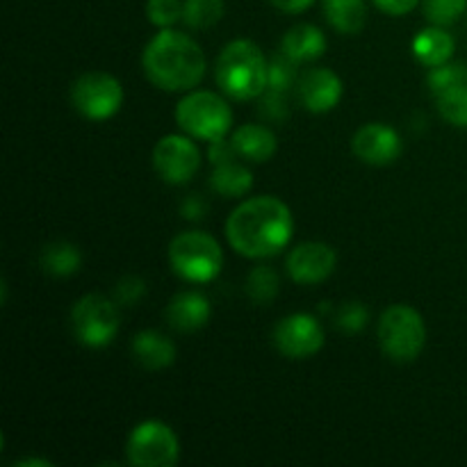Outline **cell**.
<instances>
[{
	"mask_svg": "<svg viewBox=\"0 0 467 467\" xmlns=\"http://www.w3.org/2000/svg\"><path fill=\"white\" fill-rule=\"evenodd\" d=\"M295 217L276 196H251L242 201L226 222V240L244 258L263 260L281 254L292 240Z\"/></svg>",
	"mask_w": 467,
	"mask_h": 467,
	"instance_id": "6da1fadb",
	"label": "cell"
},
{
	"mask_svg": "<svg viewBox=\"0 0 467 467\" xmlns=\"http://www.w3.org/2000/svg\"><path fill=\"white\" fill-rule=\"evenodd\" d=\"M141 68L162 91H192L205 76V55L190 35L162 27L146 44Z\"/></svg>",
	"mask_w": 467,
	"mask_h": 467,
	"instance_id": "7a4b0ae2",
	"label": "cell"
},
{
	"mask_svg": "<svg viewBox=\"0 0 467 467\" xmlns=\"http://www.w3.org/2000/svg\"><path fill=\"white\" fill-rule=\"evenodd\" d=\"M269 59L251 39H233L214 64L217 85L228 99L255 100L267 91Z\"/></svg>",
	"mask_w": 467,
	"mask_h": 467,
	"instance_id": "3957f363",
	"label": "cell"
},
{
	"mask_svg": "<svg viewBox=\"0 0 467 467\" xmlns=\"http://www.w3.org/2000/svg\"><path fill=\"white\" fill-rule=\"evenodd\" d=\"M377 337L388 358L395 363H413L427 345V324L413 306L392 304L379 319Z\"/></svg>",
	"mask_w": 467,
	"mask_h": 467,
	"instance_id": "277c9868",
	"label": "cell"
},
{
	"mask_svg": "<svg viewBox=\"0 0 467 467\" xmlns=\"http://www.w3.org/2000/svg\"><path fill=\"white\" fill-rule=\"evenodd\" d=\"M176 123L185 135L210 144L228 137L233 128V108L214 91L192 89L178 100Z\"/></svg>",
	"mask_w": 467,
	"mask_h": 467,
	"instance_id": "5b68a950",
	"label": "cell"
},
{
	"mask_svg": "<svg viewBox=\"0 0 467 467\" xmlns=\"http://www.w3.org/2000/svg\"><path fill=\"white\" fill-rule=\"evenodd\" d=\"M167 254L173 274L187 283H210L222 272V244L203 231L178 233Z\"/></svg>",
	"mask_w": 467,
	"mask_h": 467,
	"instance_id": "8992f818",
	"label": "cell"
},
{
	"mask_svg": "<svg viewBox=\"0 0 467 467\" xmlns=\"http://www.w3.org/2000/svg\"><path fill=\"white\" fill-rule=\"evenodd\" d=\"M73 336L89 349H103L112 345L121 327L119 304L105 295H85L71 310Z\"/></svg>",
	"mask_w": 467,
	"mask_h": 467,
	"instance_id": "52a82bcc",
	"label": "cell"
},
{
	"mask_svg": "<svg viewBox=\"0 0 467 467\" xmlns=\"http://www.w3.org/2000/svg\"><path fill=\"white\" fill-rule=\"evenodd\" d=\"M126 456L137 467H173L181 459V441L169 424L146 420L128 436Z\"/></svg>",
	"mask_w": 467,
	"mask_h": 467,
	"instance_id": "ba28073f",
	"label": "cell"
},
{
	"mask_svg": "<svg viewBox=\"0 0 467 467\" xmlns=\"http://www.w3.org/2000/svg\"><path fill=\"white\" fill-rule=\"evenodd\" d=\"M71 105L89 121H108L123 105L121 82L105 71L82 73L71 85Z\"/></svg>",
	"mask_w": 467,
	"mask_h": 467,
	"instance_id": "9c48e42d",
	"label": "cell"
},
{
	"mask_svg": "<svg viewBox=\"0 0 467 467\" xmlns=\"http://www.w3.org/2000/svg\"><path fill=\"white\" fill-rule=\"evenodd\" d=\"M153 169L169 185H185L199 173L201 149L194 137L167 135L155 144Z\"/></svg>",
	"mask_w": 467,
	"mask_h": 467,
	"instance_id": "30bf717a",
	"label": "cell"
},
{
	"mask_svg": "<svg viewBox=\"0 0 467 467\" xmlns=\"http://www.w3.org/2000/svg\"><path fill=\"white\" fill-rule=\"evenodd\" d=\"M278 354L290 360H306L319 354L327 342L324 327L308 313H295L283 317L272 333Z\"/></svg>",
	"mask_w": 467,
	"mask_h": 467,
	"instance_id": "8fae6325",
	"label": "cell"
},
{
	"mask_svg": "<svg viewBox=\"0 0 467 467\" xmlns=\"http://www.w3.org/2000/svg\"><path fill=\"white\" fill-rule=\"evenodd\" d=\"M337 255L327 242H304L285 258L287 276L299 285H317L336 272Z\"/></svg>",
	"mask_w": 467,
	"mask_h": 467,
	"instance_id": "7c38bea8",
	"label": "cell"
},
{
	"mask_svg": "<svg viewBox=\"0 0 467 467\" xmlns=\"http://www.w3.org/2000/svg\"><path fill=\"white\" fill-rule=\"evenodd\" d=\"M351 149L360 162L372 164V167H386L400 158L404 144H401V137L395 128L388 126V123L372 121L356 130Z\"/></svg>",
	"mask_w": 467,
	"mask_h": 467,
	"instance_id": "4fadbf2b",
	"label": "cell"
},
{
	"mask_svg": "<svg viewBox=\"0 0 467 467\" xmlns=\"http://www.w3.org/2000/svg\"><path fill=\"white\" fill-rule=\"evenodd\" d=\"M342 94H345V87H342L340 76L327 67L308 68L301 73L296 82V99L301 108L313 114L331 112L342 100Z\"/></svg>",
	"mask_w": 467,
	"mask_h": 467,
	"instance_id": "5bb4252c",
	"label": "cell"
},
{
	"mask_svg": "<svg viewBox=\"0 0 467 467\" xmlns=\"http://www.w3.org/2000/svg\"><path fill=\"white\" fill-rule=\"evenodd\" d=\"M164 315H167V322L173 331L194 333L210 322V317H213V306H210V299L203 292L185 290L178 292L169 301Z\"/></svg>",
	"mask_w": 467,
	"mask_h": 467,
	"instance_id": "9a60e30c",
	"label": "cell"
},
{
	"mask_svg": "<svg viewBox=\"0 0 467 467\" xmlns=\"http://www.w3.org/2000/svg\"><path fill=\"white\" fill-rule=\"evenodd\" d=\"M233 149L246 162H267L269 158H274L278 149L276 135L269 130L267 126H260V123H244L237 130H233L231 135Z\"/></svg>",
	"mask_w": 467,
	"mask_h": 467,
	"instance_id": "2e32d148",
	"label": "cell"
},
{
	"mask_svg": "<svg viewBox=\"0 0 467 467\" xmlns=\"http://www.w3.org/2000/svg\"><path fill=\"white\" fill-rule=\"evenodd\" d=\"M413 48L415 59H418L422 67H441V64L450 62L454 57L456 41L451 36V32H447L442 26H429L424 30H420L418 35L413 36Z\"/></svg>",
	"mask_w": 467,
	"mask_h": 467,
	"instance_id": "e0dca14e",
	"label": "cell"
},
{
	"mask_svg": "<svg viewBox=\"0 0 467 467\" xmlns=\"http://www.w3.org/2000/svg\"><path fill=\"white\" fill-rule=\"evenodd\" d=\"M132 356L144 369L158 372V369L171 368L176 360V345L164 333L149 328L132 337Z\"/></svg>",
	"mask_w": 467,
	"mask_h": 467,
	"instance_id": "ac0fdd59",
	"label": "cell"
},
{
	"mask_svg": "<svg viewBox=\"0 0 467 467\" xmlns=\"http://www.w3.org/2000/svg\"><path fill=\"white\" fill-rule=\"evenodd\" d=\"M281 53L295 59L296 64L315 62V59H319L327 53V35L317 26L301 23V26L290 27L283 35Z\"/></svg>",
	"mask_w": 467,
	"mask_h": 467,
	"instance_id": "d6986e66",
	"label": "cell"
},
{
	"mask_svg": "<svg viewBox=\"0 0 467 467\" xmlns=\"http://www.w3.org/2000/svg\"><path fill=\"white\" fill-rule=\"evenodd\" d=\"M210 187L226 199H242L254 190V173L240 160H228V162L214 164Z\"/></svg>",
	"mask_w": 467,
	"mask_h": 467,
	"instance_id": "ffe728a7",
	"label": "cell"
},
{
	"mask_svg": "<svg viewBox=\"0 0 467 467\" xmlns=\"http://www.w3.org/2000/svg\"><path fill=\"white\" fill-rule=\"evenodd\" d=\"M39 267L55 278L73 276V274L80 272L82 254L71 242H50L41 249Z\"/></svg>",
	"mask_w": 467,
	"mask_h": 467,
	"instance_id": "44dd1931",
	"label": "cell"
},
{
	"mask_svg": "<svg viewBox=\"0 0 467 467\" xmlns=\"http://www.w3.org/2000/svg\"><path fill=\"white\" fill-rule=\"evenodd\" d=\"M324 16L340 35H358L368 21L365 0H324Z\"/></svg>",
	"mask_w": 467,
	"mask_h": 467,
	"instance_id": "7402d4cb",
	"label": "cell"
},
{
	"mask_svg": "<svg viewBox=\"0 0 467 467\" xmlns=\"http://www.w3.org/2000/svg\"><path fill=\"white\" fill-rule=\"evenodd\" d=\"M278 285H281L278 274L269 265H258L246 276V295L258 306L272 304L278 295Z\"/></svg>",
	"mask_w": 467,
	"mask_h": 467,
	"instance_id": "603a6c76",
	"label": "cell"
},
{
	"mask_svg": "<svg viewBox=\"0 0 467 467\" xmlns=\"http://www.w3.org/2000/svg\"><path fill=\"white\" fill-rule=\"evenodd\" d=\"M223 9H226L223 0H185L182 21L192 30H210L222 21Z\"/></svg>",
	"mask_w": 467,
	"mask_h": 467,
	"instance_id": "cb8c5ba5",
	"label": "cell"
},
{
	"mask_svg": "<svg viewBox=\"0 0 467 467\" xmlns=\"http://www.w3.org/2000/svg\"><path fill=\"white\" fill-rule=\"evenodd\" d=\"M438 112L447 123L456 128H467V85H459L436 96Z\"/></svg>",
	"mask_w": 467,
	"mask_h": 467,
	"instance_id": "d4e9b609",
	"label": "cell"
},
{
	"mask_svg": "<svg viewBox=\"0 0 467 467\" xmlns=\"http://www.w3.org/2000/svg\"><path fill=\"white\" fill-rule=\"evenodd\" d=\"M427 82L433 96L442 94L447 89H454L459 85H467V62L450 59V62L441 64V67L429 68Z\"/></svg>",
	"mask_w": 467,
	"mask_h": 467,
	"instance_id": "484cf974",
	"label": "cell"
},
{
	"mask_svg": "<svg viewBox=\"0 0 467 467\" xmlns=\"http://www.w3.org/2000/svg\"><path fill=\"white\" fill-rule=\"evenodd\" d=\"M299 82V71H296V62L290 59L287 55L278 53L269 59V71H267V89L285 94L292 87Z\"/></svg>",
	"mask_w": 467,
	"mask_h": 467,
	"instance_id": "4316f807",
	"label": "cell"
},
{
	"mask_svg": "<svg viewBox=\"0 0 467 467\" xmlns=\"http://www.w3.org/2000/svg\"><path fill=\"white\" fill-rule=\"evenodd\" d=\"M424 16L433 26H451L467 12V0H422Z\"/></svg>",
	"mask_w": 467,
	"mask_h": 467,
	"instance_id": "83f0119b",
	"label": "cell"
},
{
	"mask_svg": "<svg viewBox=\"0 0 467 467\" xmlns=\"http://www.w3.org/2000/svg\"><path fill=\"white\" fill-rule=\"evenodd\" d=\"M185 14V0H146V16L155 27H173Z\"/></svg>",
	"mask_w": 467,
	"mask_h": 467,
	"instance_id": "f1b7e54d",
	"label": "cell"
},
{
	"mask_svg": "<svg viewBox=\"0 0 467 467\" xmlns=\"http://www.w3.org/2000/svg\"><path fill=\"white\" fill-rule=\"evenodd\" d=\"M336 328L347 336H356L363 331L369 322V310L360 301H347L336 310Z\"/></svg>",
	"mask_w": 467,
	"mask_h": 467,
	"instance_id": "f546056e",
	"label": "cell"
},
{
	"mask_svg": "<svg viewBox=\"0 0 467 467\" xmlns=\"http://www.w3.org/2000/svg\"><path fill=\"white\" fill-rule=\"evenodd\" d=\"M146 295V281L140 276H123L114 287V301L119 306H137Z\"/></svg>",
	"mask_w": 467,
	"mask_h": 467,
	"instance_id": "4dcf8cb0",
	"label": "cell"
},
{
	"mask_svg": "<svg viewBox=\"0 0 467 467\" xmlns=\"http://www.w3.org/2000/svg\"><path fill=\"white\" fill-rule=\"evenodd\" d=\"M285 94H278V91L267 89L263 96H260V112L267 119H274V121H281L285 117Z\"/></svg>",
	"mask_w": 467,
	"mask_h": 467,
	"instance_id": "1f68e13d",
	"label": "cell"
},
{
	"mask_svg": "<svg viewBox=\"0 0 467 467\" xmlns=\"http://www.w3.org/2000/svg\"><path fill=\"white\" fill-rule=\"evenodd\" d=\"M205 213H208V201H205L203 196L190 194L182 199L181 214L185 219H190V222H199V219L205 217Z\"/></svg>",
	"mask_w": 467,
	"mask_h": 467,
	"instance_id": "d6a6232c",
	"label": "cell"
},
{
	"mask_svg": "<svg viewBox=\"0 0 467 467\" xmlns=\"http://www.w3.org/2000/svg\"><path fill=\"white\" fill-rule=\"evenodd\" d=\"M374 5L390 16H404L418 7L420 0H374Z\"/></svg>",
	"mask_w": 467,
	"mask_h": 467,
	"instance_id": "836d02e7",
	"label": "cell"
},
{
	"mask_svg": "<svg viewBox=\"0 0 467 467\" xmlns=\"http://www.w3.org/2000/svg\"><path fill=\"white\" fill-rule=\"evenodd\" d=\"M315 0H269V5H274L276 9L285 14H301L313 5Z\"/></svg>",
	"mask_w": 467,
	"mask_h": 467,
	"instance_id": "e575fe53",
	"label": "cell"
},
{
	"mask_svg": "<svg viewBox=\"0 0 467 467\" xmlns=\"http://www.w3.org/2000/svg\"><path fill=\"white\" fill-rule=\"evenodd\" d=\"M14 465H46V467H48L50 463H48V461H44V459H21V461H16Z\"/></svg>",
	"mask_w": 467,
	"mask_h": 467,
	"instance_id": "d590c367",
	"label": "cell"
}]
</instances>
